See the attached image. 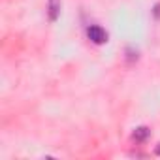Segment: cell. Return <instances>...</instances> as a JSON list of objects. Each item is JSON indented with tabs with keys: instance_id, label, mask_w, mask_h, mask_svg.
<instances>
[{
	"instance_id": "6da1fadb",
	"label": "cell",
	"mask_w": 160,
	"mask_h": 160,
	"mask_svg": "<svg viewBox=\"0 0 160 160\" xmlns=\"http://www.w3.org/2000/svg\"><path fill=\"white\" fill-rule=\"evenodd\" d=\"M87 36H89V40L92 42V43H96V45H102V43H106L108 42V32L100 27V25H91L89 28H87Z\"/></svg>"
},
{
	"instance_id": "7a4b0ae2",
	"label": "cell",
	"mask_w": 160,
	"mask_h": 160,
	"mask_svg": "<svg viewBox=\"0 0 160 160\" xmlns=\"http://www.w3.org/2000/svg\"><path fill=\"white\" fill-rule=\"evenodd\" d=\"M60 0H49L47 2V17H49V21L51 23H55L57 19H58V15H60Z\"/></svg>"
},
{
	"instance_id": "3957f363",
	"label": "cell",
	"mask_w": 160,
	"mask_h": 160,
	"mask_svg": "<svg viewBox=\"0 0 160 160\" xmlns=\"http://www.w3.org/2000/svg\"><path fill=\"white\" fill-rule=\"evenodd\" d=\"M149 136H151V130H149L147 126H139V128H136V130H134V134H132L134 141H138V143H143Z\"/></svg>"
},
{
	"instance_id": "277c9868",
	"label": "cell",
	"mask_w": 160,
	"mask_h": 160,
	"mask_svg": "<svg viewBox=\"0 0 160 160\" xmlns=\"http://www.w3.org/2000/svg\"><path fill=\"white\" fill-rule=\"evenodd\" d=\"M152 13H154V17H156V19H160V4H156V6H154V12H152Z\"/></svg>"
},
{
	"instance_id": "5b68a950",
	"label": "cell",
	"mask_w": 160,
	"mask_h": 160,
	"mask_svg": "<svg viewBox=\"0 0 160 160\" xmlns=\"http://www.w3.org/2000/svg\"><path fill=\"white\" fill-rule=\"evenodd\" d=\"M154 154H158V156H160V145H158V147L154 149Z\"/></svg>"
}]
</instances>
